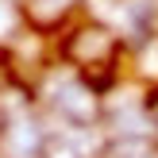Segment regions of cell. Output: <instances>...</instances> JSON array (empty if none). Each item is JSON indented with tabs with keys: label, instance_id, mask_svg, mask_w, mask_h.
I'll list each match as a JSON object with an SVG mask.
<instances>
[{
	"label": "cell",
	"instance_id": "obj_1",
	"mask_svg": "<svg viewBox=\"0 0 158 158\" xmlns=\"http://www.w3.org/2000/svg\"><path fill=\"white\" fill-rule=\"evenodd\" d=\"M62 54H66V62L81 77H89L93 69H112L116 54H120V35H116L108 23L89 19V23H81V27H73L66 35Z\"/></svg>",
	"mask_w": 158,
	"mask_h": 158
},
{
	"label": "cell",
	"instance_id": "obj_2",
	"mask_svg": "<svg viewBox=\"0 0 158 158\" xmlns=\"http://www.w3.org/2000/svg\"><path fill=\"white\" fill-rule=\"evenodd\" d=\"M54 108L69 120V127H93V123L104 116V97H100V89H93L85 77H73V81L58 85Z\"/></svg>",
	"mask_w": 158,
	"mask_h": 158
},
{
	"label": "cell",
	"instance_id": "obj_3",
	"mask_svg": "<svg viewBox=\"0 0 158 158\" xmlns=\"http://www.w3.org/2000/svg\"><path fill=\"white\" fill-rule=\"evenodd\" d=\"M23 8L19 0H0V43H12L15 35L23 31Z\"/></svg>",
	"mask_w": 158,
	"mask_h": 158
},
{
	"label": "cell",
	"instance_id": "obj_4",
	"mask_svg": "<svg viewBox=\"0 0 158 158\" xmlns=\"http://www.w3.org/2000/svg\"><path fill=\"white\" fill-rule=\"evenodd\" d=\"M151 120H154V123H158V97H154V100H151Z\"/></svg>",
	"mask_w": 158,
	"mask_h": 158
}]
</instances>
